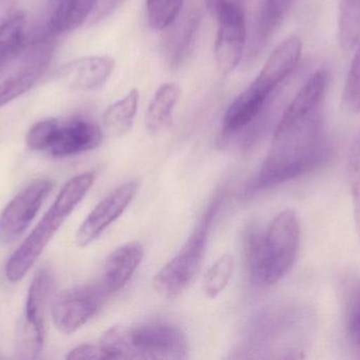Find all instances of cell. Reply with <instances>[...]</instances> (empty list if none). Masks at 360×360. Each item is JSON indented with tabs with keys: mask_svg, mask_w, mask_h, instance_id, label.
<instances>
[{
	"mask_svg": "<svg viewBox=\"0 0 360 360\" xmlns=\"http://www.w3.org/2000/svg\"><path fill=\"white\" fill-rule=\"evenodd\" d=\"M205 8L217 23L214 56L220 73H232L247 44L245 8L237 0H205Z\"/></svg>",
	"mask_w": 360,
	"mask_h": 360,
	"instance_id": "cell-5",
	"label": "cell"
},
{
	"mask_svg": "<svg viewBox=\"0 0 360 360\" xmlns=\"http://www.w3.org/2000/svg\"><path fill=\"white\" fill-rule=\"evenodd\" d=\"M95 0H49L46 35L73 31L90 18Z\"/></svg>",
	"mask_w": 360,
	"mask_h": 360,
	"instance_id": "cell-16",
	"label": "cell"
},
{
	"mask_svg": "<svg viewBox=\"0 0 360 360\" xmlns=\"http://www.w3.org/2000/svg\"><path fill=\"white\" fill-rule=\"evenodd\" d=\"M181 88L175 82H166L154 93L146 113V125L151 132L162 130L172 118L179 103Z\"/></svg>",
	"mask_w": 360,
	"mask_h": 360,
	"instance_id": "cell-18",
	"label": "cell"
},
{
	"mask_svg": "<svg viewBox=\"0 0 360 360\" xmlns=\"http://www.w3.org/2000/svg\"><path fill=\"white\" fill-rule=\"evenodd\" d=\"M27 18L21 11L13 13L0 23V63L8 66L25 48Z\"/></svg>",
	"mask_w": 360,
	"mask_h": 360,
	"instance_id": "cell-17",
	"label": "cell"
},
{
	"mask_svg": "<svg viewBox=\"0 0 360 360\" xmlns=\"http://www.w3.org/2000/svg\"><path fill=\"white\" fill-rule=\"evenodd\" d=\"M139 187L137 181L127 182L103 199L80 224L76 232V244L86 247L97 240L109 226L122 217L136 196Z\"/></svg>",
	"mask_w": 360,
	"mask_h": 360,
	"instance_id": "cell-11",
	"label": "cell"
},
{
	"mask_svg": "<svg viewBox=\"0 0 360 360\" xmlns=\"http://www.w3.org/2000/svg\"><path fill=\"white\" fill-rule=\"evenodd\" d=\"M54 289L50 271H39L34 277L25 306V317L18 329L17 342L29 350H41L44 342V313Z\"/></svg>",
	"mask_w": 360,
	"mask_h": 360,
	"instance_id": "cell-10",
	"label": "cell"
},
{
	"mask_svg": "<svg viewBox=\"0 0 360 360\" xmlns=\"http://www.w3.org/2000/svg\"><path fill=\"white\" fill-rule=\"evenodd\" d=\"M184 0H146L150 27L164 31L175 23L184 8Z\"/></svg>",
	"mask_w": 360,
	"mask_h": 360,
	"instance_id": "cell-26",
	"label": "cell"
},
{
	"mask_svg": "<svg viewBox=\"0 0 360 360\" xmlns=\"http://www.w3.org/2000/svg\"><path fill=\"white\" fill-rule=\"evenodd\" d=\"M329 80L327 70H317L289 104L257 177L245 190L247 196L304 177L327 160L323 104Z\"/></svg>",
	"mask_w": 360,
	"mask_h": 360,
	"instance_id": "cell-1",
	"label": "cell"
},
{
	"mask_svg": "<svg viewBox=\"0 0 360 360\" xmlns=\"http://www.w3.org/2000/svg\"><path fill=\"white\" fill-rule=\"evenodd\" d=\"M342 101L348 111L360 114V42L347 75Z\"/></svg>",
	"mask_w": 360,
	"mask_h": 360,
	"instance_id": "cell-28",
	"label": "cell"
},
{
	"mask_svg": "<svg viewBox=\"0 0 360 360\" xmlns=\"http://www.w3.org/2000/svg\"><path fill=\"white\" fill-rule=\"evenodd\" d=\"M338 36L346 51L356 49L360 42V0H340Z\"/></svg>",
	"mask_w": 360,
	"mask_h": 360,
	"instance_id": "cell-21",
	"label": "cell"
},
{
	"mask_svg": "<svg viewBox=\"0 0 360 360\" xmlns=\"http://www.w3.org/2000/svg\"><path fill=\"white\" fill-rule=\"evenodd\" d=\"M103 139V130L98 125L86 118H72L59 122L46 152L54 158H70L95 149Z\"/></svg>",
	"mask_w": 360,
	"mask_h": 360,
	"instance_id": "cell-13",
	"label": "cell"
},
{
	"mask_svg": "<svg viewBox=\"0 0 360 360\" xmlns=\"http://www.w3.org/2000/svg\"><path fill=\"white\" fill-rule=\"evenodd\" d=\"M6 65H4V63H0V75H1L2 72L4 71V69H6Z\"/></svg>",
	"mask_w": 360,
	"mask_h": 360,
	"instance_id": "cell-32",
	"label": "cell"
},
{
	"mask_svg": "<svg viewBox=\"0 0 360 360\" xmlns=\"http://www.w3.org/2000/svg\"><path fill=\"white\" fill-rule=\"evenodd\" d=\"M51 36L37 42L25 55L20 66L0 84V108L29 91L50 65L54 52Z\"/></svg>",
	"mask_w": 360,
	"mask_h": 360,
	"instance_id": "cell-12",
	"label": "cell"
},
{
	"mask_svg": "<svg viewBox=\"0 0 360 360\" xmlns=\"http://www.w3.org/2000/svg\"><path fill=\"white\" fill-rule=\"evenodd\" d=\"M340 296L347 334L355 348L360 351V279L344 281Z\"/></svg>",
	"mask_w": 360,
	"mask_h": 360,
	"instance_id": "cell-20",
	"label": "cell"
},
{
	"mask_svg": "<svg viewBox=\"0 0 360 360\" xmlns=\"http://www.w3.org/2000/svg\"><path fill=\"white\" fill-rule=\"evenodd\" d=\"M124 0H95L94 8L90 16L91 23H97L120 8Z\"/></svg>",
	"mask_w": 360,
	"mask_h": 360,
	"instance_id": "cell-31",
	"label": "cell"
},
{
	"mask_svg": "<svg viewBox=\"0 0 360 360\" xmlns=\"http://www.w3.org/2000/svg\"><path fill=\"white\" fill-rule=\"evenodd\" d=\"M95 177L94 171H86L65 184L41 221L6 262V277L10 283H19L33 268L51 239L86 196Z\"/></svg>",
	"mask_w": 360,
	"mask_h": 360,
	"instance_id": "cell-2",
	"label": "cell"
},
{
	"mask_svg": "<svg viewBox=\"0 0 360 360\" xmlns=\"http://www.w3.org/2000/svg\"><path fill=\"white\" fill-rule=\"evenodd\" d=\"M131 359H182L188 340L181 329L168 323H150L129 328Z\"/></svg>",
	"mask_w": 360,
	"mask_h": 360,
	"instance_id": "cell-6",
	"label": "cell"
},
{
	"mask_svg": "<svg viewBox=\"0 0 360 360\" xmlns=\"http://www.w3.org/2000/svg\"><path fill=\"white\" fill-rule=\"evenodd\" d=\"M222 192L224 190H219L210 202L176 256L154 277V290L162 297L167 299L179 298L194 281L207 253L212 226L224 200Z\"/></svg>",
	"mask_w": 360,
	"mask_h": 360,
	"instance_id": "cell-3",
	"label": "cell"
},
{
	"mask_svg": "<svg viewBox=\"0 0 360 360\" xmlns=\"http://www.w3.org/2000/svg\"><path fill=\"white\" fill-rule=\"evenodd\" d=\"M107 297L98 285L76 287L63 292L53 304L55 327L65 335L75 333L96 316Z\"/></svg>",
	"mask_w": 360,
	"mask_h": 360,
	"instance_id": "cell-7",
	"label": "cell"
},
{
	"mask_svg": "<svg viewBox=\"0 0 360 360\" xmlns=\"http://www.w3.org/2000/svg\"><path fill=\"white\" fill-rule=\"evenodd\" d=\"M58 124L56 118H46L36 123L25 137L27 147L34 151H48Z\"/></svg>",
	"mask_w": 360,
	"mask_h": 360,
	"instance_id": "cell-29",
	"label": "cell"
},
{
	"mask_svg": "<svg viewBox=\"0 0 360 360\" xmlns=\"http://www.w3.org/2000/svg\"><path fill=\"white\" fill-rule=\"evenodd\" d=\"M67 359L70 360H105L109 359L103 349L94 345H82L70 351Z\"/></svg>",
	"mask_w": 360,
	"mask_h": 360,
	"instance_id": "cell-30",
	"label": "cell"
},
{
	"mask_svg": "<svg viewBox=\"0 0 360 360\" xmlns=\"http://www.w3.org/2000/svg\"><path fill=\"white\" fill-rule=\"evenodd\" d=\"M276 91L274 87L256 76L229 106L222 122L224 137L238 135L249 127L255 128L256 124L264 118Z\"/></svg>",
	"mask_w": 360,
	"mask_h": 360,
	"instance_id": "cell-8",
	"label": "cell"
},
{
	"mask_svg": "<svg viewBox=\"0 0 360 360\" xmlns=\"http://www.w3.org/2000/svg\"><path fill=\"white\" fill-rule=\"evenodd\" d=\"M115 61L107 55L74 59L57 71L61 84L72 90L90 92L103 87L113 73Z\"/></svg>",
	"mask_w": 360,
	"mask_h": 360,
	"instance_id": "cell-14",
	"label": "cell"
},
{
	"mask_svg": "<svg viewBox=\"0 0 360 360\" xmlns=\"http://www.w3.org/2000/svg\"><path fill=\"white\" fill-rule=\"evenodd\" d=\"M264 237V230L256 224H249L243 232V245L245 268H247L250 280L255 285H262L260 275H262Z\"/></svg>",
	"mask_w": 360,
	"mask_h": 360,
	"instance_id": "cell-23",
	"label": "cell"
},
{
	"mask_svg": "<svg viewBox=\"0 0 360 360\" xmlns=\"http://www.w3.org/2000/svg\"><path fill=\"white\" fill-rule=\"evenodd\" d=\"M198 18V15L192 13L186 15L181 23H177L176 19L173 23L174 30L168 39V55L172 65H179L190 51Z\"/></svg>",
	"mask_w": 360,
	"mask_h": 360,
	"instance_id": "cell-24",
	"label": "cell"
},
{
	"mask_svg": "<svg viewBox=\"0 0 360 360\" xmlns=\"http://www.w3.org/2000/svg\"><path fill=\"white\" fill-rule=\"evenodd\" d=\"M348 180L352 197L355 228L360 240V135L353 142L349 152Z\"/></svg>",
	"mask_w": 360,
	"mask_h": 360,
	"instance_id": "cell-27",
	"label": "cell"
},
{
	"mask_svg": "<svg viewBox=\"0 0 360 360\" xmlns=\"http://www.w3.org/2000/svg\"><path fill=\"white\" fill-rule=\"evenodd\" d=\"M294 0H262L257 23V44L264 46L275 30L281 25Z\"/></svg>",
	"mask_w": 360,
	"mask_h": 360,
	"instance_id": "cell-22",
	"label": "cell"
},
{
	"mask_svg": "<svg viewBox=\"0 0 360 360\" xmlns=\"http://www.w3.org/2000/svg\"><path fill=\"white\" fill-rule=\"evenodd\" d=\"M143 245L137 242L122 245L108 256L97 283L108 297L128 285L143 262Z\"/></svg>",
	"mask_w": 360,
	"mask_h": 360,
	"instance_id": "cell-15",
	"label": "cell"
},
{
	"mask_svg": "<svg viewBox=\"0 0 360 360\" xmlns=\"http://www.w3.org/2000/svg\"><path fill=\"white\" fill-rule=\"evenodd\" d=\"M234 266L233 256L224 254L210 266L202 283L203 293L207 298L215 299L226 290L232 278Z\"/></svg>",
	"mask_w": 360,
	"mask_h": 360,
	"instance_id": "cell-25",
	"label": "cell"
},
{
	"mask_svg": "<svg viewBox=\"0 0 360 360\" xmlns=\"http://www.w3.org/2000/svg\"><path fill=\"white\" fill-rule=\"evenodd\" d=\"M52 190L48 180H36L21 190L0 215V242L11 244L22 236Z\"/></svg>",
	"mask_w": 360,
	"mask_h": 360,
	"instance_id": "cell-9",
	"label": "cell"
},
{
	"mask_svg": "<svg viewBox=\"0 0 360 360\" xmlns=\"http://www.w3.org/2000/svg\"><path fill=\"white\" fill-rule=\"evenodd\" d=\"M300 245V223L291 209L279 213L264 232L262 275L264 285H276L293 268Z\"/></svg>",
	"mask_w": 360,
	"mask_h": 360,
	"instance_id": "cell-4",
	"label": "cell"
},
{
	"mask_svg": "<svg viewBox=\"0 0 360 360\" xmlns=\"http://www.w3.org/2000/svg\"><path fill=\"white\" fill-rule=\"evenodd\" d=\"M139 104V92L136 89L129 91L122 99L111 104L103 114L105 131L112 137L126 135L134 123Z\"/></svg>",
	"mask_w": 360,
	"mask_h": 360,
	"instance_id": "cell-19",
	"label": "cell"
}]
</instances>
